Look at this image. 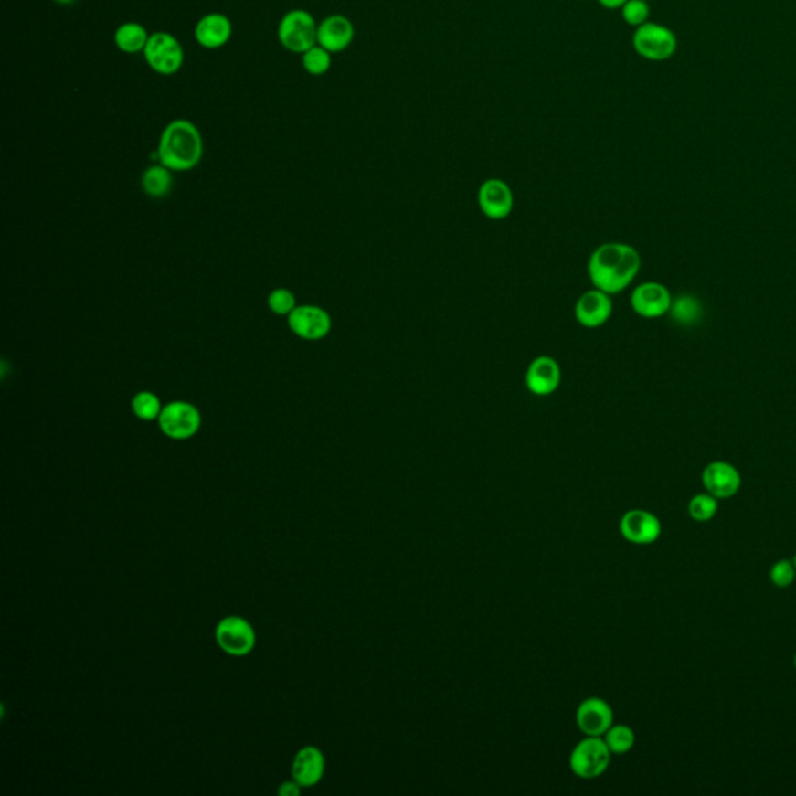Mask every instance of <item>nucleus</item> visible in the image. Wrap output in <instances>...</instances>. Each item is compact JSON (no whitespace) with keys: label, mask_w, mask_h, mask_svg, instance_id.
<instances>
[{"label":"nucleus","mask_w":796,"mask_h":796,"mask_svg":"<svg viewBox=\"0 0 796 796\" xmlns=\"http://www.w3.org/2000/svg\"><path fill=\"white\" fill-rule=\"evenodd\" d=\"M641 255L624 243H605L594 250L589 261V276L594 287L607 294L624 292L635 281Z\"/></svg>","instance_id":"f257e3e1"},{"label":"nucleus","mask_w":796,"mask_h":796,"mask_svg":"<svg viewBox=\"0 0 796 796\" xmlns=\"http://www.w3.org/2000/svg\"><path fill=\"white\" fill-rule=\"evenodd\" d=\"M204 143L198 128L188 120H173L162 131L157 156L172 172H187L203 159Z\"/></svg>","instance_id":"f03ea898"},{"label":"nucleus","mask_w":796,"mask_h":796,"mask_svg":"<svg viewBox=\"0 0 796 796\" xmlns=\"http://www.w3.org/2000/svg\"><path fill=\"white\" fill-rule=\"evenodd\" d=\"M279 41L292 53H305L318 42V26L314 17L305 10H292L281 17L279 24Z\"/></svg>","instance_id":"7ed1b4c3"},{"label":"nucleus","mask_w":796,"mask_h":796,"mask_svg":"<svg viewBox=\"0 0 796 796\" xmlns=\"http://www.w3.org/2000/svg\"><path fill=\"white\" fill-rule=\"evenodd\" d=\"M611 760V751L604 738L587 736L574 747L569 756V767L574 775L583 780H594L604 775Z\"/></svg>","instance_id":"20e7f679"},{"label":"nucleus","mask_w":796,"mask_h":796,"mask_svg":"<svg viewBox=\"0 0 796 796\" xmlns=\"http://www.w3.org/2000/svg\"><path fill=\"white\" fill-rule=\"evenodd\" d=\"M633 48L649 61H666L677 50V37L667 27L645 22L636 28Z\"/></svg>","instance_id":"39448f33"},{"label":"nucleus","mask_w":796,"mask_h":796,"mask_svg":"<svg viewBox=\"0 0 796 796\" xmlns=\"http://www.w3.org/2000/svg\"><path fill=\"white\" fill-rule=\"evenodd\" d=\"M157 420L162 432L175 440L193 438L203 422L198 408L188 401L181 400L172 401L162 408Z\"/></svg>","instance_id":"423d86ee"},{"label":"nucleus","mask_w":796,"mask_h":796,"mask_svg":"<svg viewBox=\"0 0 796 796\" xmlns=\"http://www.w3.org/2000/svg\"><path fill=\"white\" fill-rule=\"evenodd\" d=\"M143 55L148 66L161 75H175L183 68V46L176 37L167 32L153 33L148 39Z\"/></svg>","instance_id":"0eeeda50"},{"label":"nucleus","mask_w":796,"mask_h":796,"mask_svg":"<svg viewBox=\"0 0 796 796\" xmlns=\"http://www.w3.org/2000/svg\"><path fill=\"white\" fill-rule=\"evenodd\" d=\"M702 484L718 501L729 500L739 494L742 476L733 463L714 461L703 470Z\"/></svg>","instance_id":"6e6552de"},{"label":"nucleus","mask_w":796,"mask_h":796,"mask_svg":"<svg viewBox=\"0 0 796 796\" xmlns=\"http://www.w3.org/2000/svg\"><path fill=\"white\" fill-rule=\"evenodd\" d=\"M630 303L641 318H661L671 310L672 294L663 283L645 281L631 292Z\"/></svg>","instance_id":"1a4fd4ad"},{"label":"nucleus","mask_w":796,"mask_h":796,"mask_svg":"<svg viewBox=\"0 0 796 796\" xmlns=\"http://www.w3.org/2000/svg\"><path fill=\"white\" fill-rule=\"evenodd\" d=\"M621 536L633 545H652L661 536L663 525L658 516L649 510L633 509L625 512L620 523Z\"/></svg>","instance_id":"9d476101"},{"label":"nucleus","mask_w":796,"mask_h":796,"mask_svg":"<svg viewBox=\"0 0 796 796\" xmlns=\"http://www.w3.org/2000/svg\"><path fill=\"white\" fill-rule=\"evenodd\" d=\"M288 324L294 334L307 341L325 338L332 330V318L323 308L301 305L288 316Z\"/></svg>","instance_id":"9b49d317"},{"label":"nucleus","mask_w":796,"mask_h":796,"mask_svg":"<svg viewBox=\"0 0 796 796\" xmlns=\"http://www.w3.org/2000/svg\"><path fill=\"white\" fill-rule=\"evenodd\" d=\"M217 641L219 647L230 655H246L254 649V629L243 618L230 616L217 627Z\"/></svg>","instance_id":"f8f14e48"},{"label":"nucleus","mask_w":796,"mask_h":796,"mask_svg":"<svg viewBox=\"0 0 796 796\" xmlns=\"http://www.w3.org/2000/svg\"><path fill=\"white\" fill-rule=\"evenodd\" d=\"M613 709L599 697H589L578 705L576 722L585 736L602 738L613 725Z\"/></svg>","instance_id":"ddd939ff"},{"label":"nucleus","mask_w":796,"mask_h":796,"mask_svg":"<svg viewBox=\"0 0 796 796\" xmlns=\"http://www.w3.org/2000/svg\"><path fill=\"white\" fill-rule=\"evenodd\" d=\"M479 207L490 219H504L514 208V193L501 179H487L479 187Z\"/></svg>","instance_id":"4468645a"},{"label":"nucleus","mask_w":796,"mask_h":796,"mask_svg":"<svg viewBox=\"0 0 796 796\" xmlns=\"http://www.w3.org/2000/svg\"><path fill=\"white\" fill-rule=\"evenodd\" d=\"M562 370L556 359L542 355L534 359L525 372V386L536 396L547 397L557 390Z\"/></svg>","instance_id":"2eb2a0df"},{"label":"nucleus","mask_w":796,"mask_h":796,"mask_svg":"<svg viewBox=\"0 0 796 796\" xmlns=\"http://www.w3.org/2000/svg\"><path fill=\"white\" fill-rule=\"evenodd\" d=\"M613 312V303L610 294L600 290H589L578 297L574 307V316L583 327L596 328L604 325Z\"/></svg>","instance_id":"dca6fc26"},{"label":"nucleus","mask_w":796,"mask_h":796,"mask_svg":"<svg viewBox=\"0 0 796 796\" xmlns=\"http://www.w3.org/2000/svg\"><path fill=\"white\" fill-rule=\"evenodd\" d=\"M354 37V24L343 15L325 17L318 26V44L330 53L344 52Z\"/></svg>","instance_id":"f3484780"},{"label":"nucleus","mask_w":796,"mask_h":796,"mask_svg":"<svg viewBox=\"0 0 796 796\" xmlns=\"http://www.w3.org/2000/svg\"><path fill=\"white\" fill-rule=\"evenodd\" d=\"M230 37H232V24L228 17L219 13L206 15L195 27V37L199 46L210 50L226 46Z\"/></svg>","instance_id":"a211bd4d"},{"label":"nucleus","mask_w":796,"mask_h":796,"mask_svg":"<svg viewBox=\"0 0 796 796\" xmlns=\"http://www.w3.org/2000/svg\"><path fill=\"white\" fill-rule=\"evenodd\" d=\"M325 770L324 755L314 747H305L297 753L292 764V778L301 787H313L323 780Z\"/></svg>","instance_id":"6ab92c4d"},{"label":"nucleus","mask_w":796,"mask_h":796,"mask_svg":"<svg viewBox=\"0 0 796 796\" xmlns=\"http://www.w3.org/2000/svg\"><path fill=\"white\" fill-rule=\"evenodd\" d=\"M148 39L150 37L145 28L137 22H126L115 30V46L119 48L120 52L130 53V55L143 52Z\"/></svg>","instance_id":"aec40b11"},{"label":"nucleus","mask_w":796,"mask_h":796,"mask_svg":"<svg viewBox=\"0 0 796 796\" xmlns=\"http://www.w3.org/2000/svg\"><path fill=\"white\" fill-rule=\"evenodd\" d=\"M142 187L143 192L152 198H164L172 192L173 176L172 170L164 165H153L146 168L142 176Z\"/></svg>","instance_id":"412c9836"},{"label":"nucleus","mask_w":796,"mask_h":796,"mask_svg":"<svg viewBox=\"0 0 796 796\" xmlns=\"http://www.w3.org/2000/svg\"><path fill=\"white\" fill-rule=\"evenodd\" d=\"M672 319L680 325H695L703 318V305L694 296H680L672 301Z\"/></svg>","instance_id":"4be33fe9"},{"label":"nucleus","mask_w":796,"mask_h":796,"mask_svg":"<svg viewBox=\"0 0 796 796\" xmlns=\"http://www.w3.org/2000/svg\"><path fill=\"white\" fill-rule=\"evenodd\" d=\"M602 738L611 755H625L635 747V731L627 725H611Z\"/></svg>","instance_id":"5701e85b"},{"label":"nucleus","mask_w":796,"mask_h":796,"mask_svg":"<svg viewBox=\"0 0 796 796\" xmlns=\"http://www.w3.org/2000/svg\"><path fill=\"white\" fill-rule=\"evenodd\" d=\"M689 516L697 523H708L713 520L714 516L717 515L718 500L714 498L713 494L708 492L698 494L691 498L689 505H687Z\"/></svg>","instance_id":"b1692460"},{"label":"nucleus","mask_w":796,"mask_h":796,"mask_svg":"<svg viewBox=\"0 0 796 796\" xmlns=\"http://www.w3.org/2000/svg\"><path fill=\"white\" fill-rule=\"evenodd\" d=\"M131 408H133V412H134V416L137 419H141V420H145V422H152V420H156L161 416L162 412V403L159 400V397L154 396L153 392H139L133 401H131Z\"/></svg>","instance_id":"393cba45"},{"label":"nucleus","mask_w":796,"mask_h":796,"mask_svg":"<svg viewBox=\"0 0 796 796\" xmlns=\"http://www.w3.org/2000/svg\"><path fill=\"white\" fill-rule=\"evenodd\" d=\"M302 64L303 69L310 75L321 77V75L327 73L330 68H332V53L321 48V46H314V48L303 53Z\"/></svg>","instance_id":"a878e982"},{"label":"nucleus","mask_w":796,"mask_h":796,"mask_svg":"<svg viewBox=\"0 0 796 796\" xmlns=\"http://www.w3.org/2000/svg\"><path fill=\"white\" fill-rule=\"evenodd\" d=\"M268 307L279 316H290L296 305V297L287 288H277L268 297Z\"/></svg>","instance_id":"bb28decb"},{"label":"nucleus","mask_w":796,"mask_h":796,"mask_svg":"<svg viewBox=\"0 0 796 796\" xmlns=\"http://www.w3.org/2000/svg\"><path fill=\"white\" fill-rule=\"evenodd\" d=\"M796 568L793 560L782 558L771 567L770 580L778 589H789L795 582Z\"/></svg>","instance_id":"cd10ccee"},{"label":"nucleus","mask_w":796,"mask_h":796,"mask_svg":"<svg viewBox=\"0 0 796 796\" xmlns=\"http://www.w3.org/2000/svg\"><path fill=\"white\" fill-rule=\"evenodd\" d=\"M649 16H651V6H649V2H644V0H629L622 6V19L629 26L638 28L647 22Z\"/></svg>","instance_id":"c85d7f7f"},{"label":"nucleus","mask_w":796,"mask_h":796,"mask_svg":"<svg viewBox=\"0 0 796 796\" xmlns=\"http://www.w3.org/2000/svg\"><path fill=\"white\" fill-rule=\"evenodd\" d=\"M279 793L281 796H297L301 793V786L297 784L296 780L294 782H285L279 789Z\"/></svg>","instance_id":"c756f323"},{"label":"nucleus","mask_w":796,"mask_h":796,"mask_svg":"<svg viewBox=\"0 0 796 796\" xmlns=\"http://www.w3.org/2000/svg\"><path fill=\"white\" fill-rule=\"evenodd\" d=\"M598 2L607 10H616V8H622L629 0H598Z\"/></svg>","instance_id":"7c9ffc66"},{"label":"nucleus","mask_w":796,"mask_h":796,"mask_svg":"<svg viewBox=\"0 0 796 796\" xmlns=\"http://www.w3.org/2000/svg\"><path fill=\"white\" fill-rule=\"evenodd\" d=\"M53 2H57L59 5H70V4L77 2V0H53Z\"/></svg>","instance_id":"2f4dec72"},{"label":"nucleus","mask_w":796,"mask_h":796,"mask_svg":"<svg viewBox=\"0 0 796 796\" xmlns=\"http://www.w3.org/2000/svg\"><path fill=\"white\" fill-rule=\"evenodd\" d=\"M793 563H795V568H796V556H795V558H793Z\"/></svg>","instance_id":"473e14b6"},{"label":"nucleus","mask_w":796,"mask_h":796,"mask_svg":"<svg viewBox=\"0 0 796 796\" xmlns=\"http://www.w3.org/2000/svg\"><path fill=\"white\" fill-rule=\"evenodd\" d=\"M795 667H796V655H795Z\"/></svg>","instance_id":"72a5a7b5"},{"label":"nucleus","mask_w":796,"mask_h":796,"mask_svg":"<svg viewBox=\"0 0 796 796\" xmlns=\"http://www.w3.org/2000/svg\"><path fill=\"white\" fill-rule=\"evenodd\" d=\"M644 2H649V0H644Z\"/></svg>","instance_id":"f704fd0d"}]
</instances>
